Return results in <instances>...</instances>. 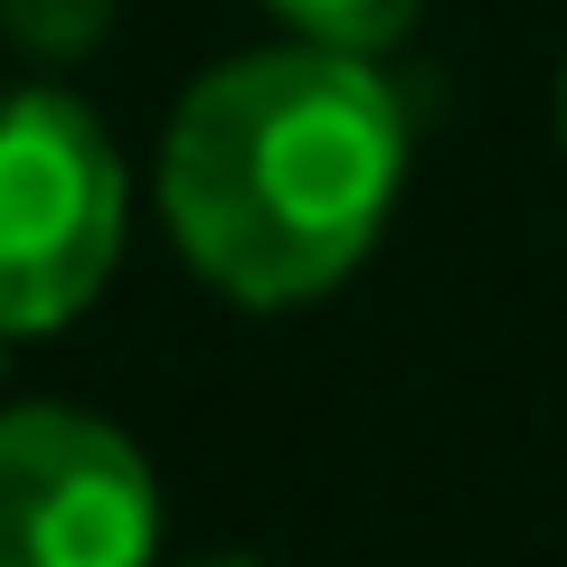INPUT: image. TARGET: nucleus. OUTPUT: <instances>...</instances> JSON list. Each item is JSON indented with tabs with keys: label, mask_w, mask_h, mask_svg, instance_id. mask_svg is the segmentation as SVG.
<instances>
[{
	"label": "nucleus",
	"mask_w": 567,
	"mask_h": 567,
	"mask_svg": "<svg viewBox=\"0 0 567 567\" xmlns=\"http://www.w3.org/2000/svg\"><path fill=\"white\" fill-rule=\"evenodd\" d=\"M406 181V104L369 58L256 48L208 66L162 142V218L237 303H312L379 246Z\"/></svg>",
	"instance_id": "1"
},
{
	"label": "nucleus",
	"mask_w": 567,
	"mask_h": 567,
	"mask_svg": "<svg viewBox=\"0 0 567 567\" xmlns=\"http://www.w3.org/2000/svg\"><path fill=\"white\" fill-rule=\"evenodd\" d=\"M123 256V162L76 95H0V341L58 331Z\"/></svg>",
	"instance_id": "2"
},
{
	"label": "nucleus",
	"mask_w": 567,
	"mask_h": 567,
	"mask_svg": "<svg viewBox=\"0 0 567 567\" xmlns=\"http://www.w3.org/2000/svg\"><path fill=\"white\" fill-rule=\"evenodd\" d=\"M162 492L133 435L76 406H0V567H152Z\"/></svg>",
	"instance_id": "3"
},
{
	"label": "nucleus",
	"mask_w": 567,
	"mask_h": 567,
	"mask_svg": "<svg viewBox=\"0 0 567 567\" xmlns=\"http://www.w3.org/2000/svg\"><path fill=\"white\" fill-rule=\"evenodd\" d=\"M284 29L303 48H331V58H379V48H398L406 29H416L425 0H265Z\"/></svg>",
	"instance_id": "4"
},
{
	"label": "nucleus",
	"mask_w": 567,
	"mask_h": 567,
	"mask_svg": "<svg viewBox=\"0 0 567 567\" xmlns=\"http://www.w3.org/2000/svg\"><path fill=\"white\" fill-rule=\"evenodd\" d=\"M114 29V0H0V39L39 66H76L104 48Z\"/></svg>",
	"instance_id": "5"
},
{
	"label": "nucleus",
	"mask_w": 567,
	"mask_h": 567,
	"mask_svg": "<svg viewBox=\"0 0 567 567\" xmlns=\"http://www.w3.org/2000/svg\"><path fill=\"white\" fill-rule=\"evenodd\" d=\"M189 567H265V558H189Z\"/></svg>",
	"instance_id": "6"
},
{
	"label": "nucleus",
	"mask_w": 567,
	"mask_h": 567,
	"mask_svg": "<svg viewBox=\"0 0 567 567\" xmlns=\"http://www.w3.org/2000/svg\"><path fill=\"white\" fill-rule=\"evenodd\" d=\"M558 133H567V66H558Z\"/></svg>",
	"instance_id": "7"
}]
</instances>
